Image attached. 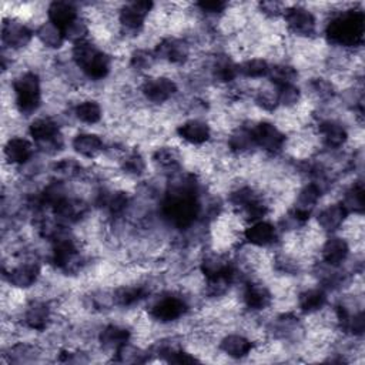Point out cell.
Segmentation results:
<instances>
[{"mask_svg":"<svg viewBox=\"0 0 365 365\" xmlns=\"http://www.w3.org/2000/svg\"><path fill=\"white\" fill-rule=\"evenodd\" d=\"M327 46L356 51L362 50L365 36V13L356 4L328 11L324 24Z\"/></svg>","mask_w":365,"mask_h":365,"instance_id":"1","label":"cell"},{"mask_svg":"<svg viewBox=\"0 0 365 365\" xmlns=\"http://www.w3.org/2000/svg\"><path fill=\"white\" fill-rule=\"evenodd\" d=\"M70 58L83 76L93 84L107 80L113 71L114 56L88 38L86 41L73 44L68 50Z\"/></svg>","mask_w":365,"mask_h":365,"instance_id":"2","label":"cell"},{"mask_svg":"<svg viewBox=\"0 0 365 365\" xmlns=\"http://www.w3.org/2000/svg\"><path fill=\"white\" fill-rule=\"evenodd\" d=\"M192 311L191 295L182 289H167L154 294L145 308L147 317L157 325L171 327L182 322Z\"/></svg>","mask_w":365,"mask_h":365,"instance_id":"3","label":"cell"},{"mask_svg":"<svg viewBox=\"0 0 365 365\" xmlns=\"http://www.w3.org/2000/svg\"><path fill=\"white\" fill-rule=\"evenodd\" d=\"M11 103L21 117L34 115L43 104V80L37 70L26 68L16 73L10 81Z\"/></svg>","mask_w":365,"mask_h":365,"instance_id":"4","label":"cell"},{"mask_svg":"<svg viewBox=\"0 0 365 365\" xmlns=\"http://www.w3.org/2000/svg\"><path fill=\"white\" fill-rule=\"evenodd\" d=\"M138 93L148 107L161 108L177 100L180 96V84L170 74L154 73L140 80Z\"/></svg>","mask_w":365,"mask_h":365,"instance_id":"5","label":"cell"},{"mask_svg":"<svg viewBox=\"0 0 365 365\" xmlns=\"http://www.w3.org/2000/svg\"><path fill=\"white\" fill-rule=\"evenodd\" d=\"M252 138L257 148L268 157H277L285 151L288 134L275 123L267 118L250 120Z\"/></svg>","mask_w":365,"mask_h":365,"instance_id":"6","label":"cell"},{"mask_svg":"<svg viewBox=\"0 0 365 365\" xmlns=\"http://www.w3.org/2000/svg\"><path fill=\"white\" fill-rule=\"evenodd\" d=\"M285 31L299 40H314L318 33V17L304 4H287L281 17Z\"/></svg>","mask_w":365,"mask_h":365,"instance_id":"7","label":"cell"},{"mask_svg":"<svg viewBox=\"0 0 365 365\" xmlns=\"http://www.w3.org/2000/svg\"><path fill=\"white\" fill-rule=\"evenodd\" d=\"M130 341H133V329L127 322L108 321L101 324L97 331L96 349L113 358V355Z\"/></svg>","mask_w":365,"mask_h":365,"instance_id":"8","label":"cell"},{"mask_svg":"<svg viewBox=\"0 0 365 365\" xmlns=\"http://www.w3.org/2000/svg\"><path fill=\"white\" fill-rule=\"evenodd\" d=\"M36 40L34 30L23 19L16 16H9L3 19L1 23V44L3 48L13 53H20L29 48Z\"/></svg>","mask_w":365,"mask_h":365,"instance_id":"9","label":"cell"},{"mask_svg":"<svg viewBox=\"0 0 365 365\" xmlns=\"http://www.w3.org/2000/svg\"><path fill=\"white\" fill-rule=\"evenodd\" d=\"M281 232L268 218L245 224L242 230V242L259 250H275L281 244Z\"/></svg>","mask_w":365,"mask_h":365,"instance_id":"10","label":"cell"},{"mask_svg":"<svg viewBox=\"0 0 365 365\" xmlns=\"http://www.w3.org/2000/svg\"><path fill=\"white\" fill-rule=\"evenodd\" d=\"M180 141L191 148H200L214 140V128L211 123L201 117H185L174 128Z\"/></svg>","mask_w":365,"mask_h":365,"instance_id":"11","label":"cell"},{"mask_svg":"<svg viewBox=\"0 0 365 365\" xmlns=\"http://www.w3.org/2000/svg\"><path fill=\"white\" fill-rule=\"evenodd\" d=\"M255 345V341L248 334L240 331H227L221 334L217 341L218 354L234 361L251 356V354H254Z\"/></svg>","mask_w":365,"mask_h":365,"instance_id":"12","label":"cell"},{"mask_svg":"<svg viewBox=\"0 0 365 365\" xmlns=\"http://www.w3.org/2000/svg\"><path fill=\"white\" fill-rule=\"evenodd\" d=\"M34 143L24 135H11L3 145L4 163L11 168H23L36 157Z\"/></svg>","mask_w":365,"mask_h":365,"instance_id":"13","label":"cell"},{"mask_svg":"<svg viewBox=\"0 0 365 365\" xmlns=\"http://www.w3.org/2000/svg\"><path fill=\"white\" fill-rule=\"evenodd\" d=\"M329 305V292L314 282V285H304L297 291L295 307L301 317H311L321 312Z\"/></svg>","mask_w":365,"mask_h":365,"instance_id":"14","label":"cell"},{"mask_svg":"<svg viewBox=\"0 0 365 365\" xmlns=\"http://www.w3.org/2000/svg\"><path fill=\"white\" fill-rule=\"evenodd\" d=\"M351 252V244L342 234H329L319 245L318 259L332 267H344Z\"/></svg>","mask_w":365,"mask_h":365,"instance_id":"15","label":"cell"},{"mask_svg":"<svg viewBox=\"0 0 365 365\" xmlns=\"http://www.w3.org/2000/svg\"><path fill=\"white\" fill-rule=\"evenodd\" d=\"M348 217L349 214L346 212V210L341 205L338 200H335L319 207L315 215V225L325 235L338 234Z\"/></svg>","mask_w":365,"mask_h":365,"instance_id":"16","label":"cell"},{"mask_svg":"<svg viewBox=\"0 0 365 365\" xmlns=\"http://www.w3.org/2000/svg\"><path fill=\"white\" fill-rule=\"evenodd\" d=\"M70 145L73 151L87 160H96L101 157L107 148L101 134L94 131H78L71 137Z\"/></svg>","mask_w":365,"mask_h":365,"instance_id":"17","label":"cell"},{"mask_svg":"<svg viewBox=\"0 0 365 365\" xmlns=\"http://www.w3.org/2000/svg\"><path fill=\"white\" fill-rule=\"evenodd\" d=\"M70 111L74 121L86 127L98 125L104 118V108L101 103L91 96H84L76 103H71Z\"/></svg>","mask_w":365,"mask_h":365,"instance_id":"18","label":"cell"},{"mask_svg":"<svg viewBox=\"0 0 365 365\" xmlns=\"http://www.w3.org/2000/svg\"><path fill=\"white\" fill-rule=\"evenodd\" d=\"M118 173L125 180L140 181L147 175L148 164L138 148H128L118 161Z\"/></svg>","mask_w":365,"mask_h":365,"instance_id":"19","label":"cell"},{"mask_svg":"<svg viewBox=\"0 0 365 365\" xmlns=\"http://www.w3.org/2000/svg\"><path fill=\"white\" fill-rule=\"evenodd\" d=\"M36 41L46 50V51H60L63 50L64 44L67 43L64 31L53 24L51 21L46 20L36 26L34 29Z\"/></svg>","mask_w":365,"mask_h":365,"instance_id":"20","label":"cell"},{"mask_svg":"<svg viewBox=\"0 0 365 365\" xmlns=\"http://www.w3.org/2000/svg\"><path fill=\"white\" fill-rule=\"evenodd\" d=\"M46 14L47 20L60 27L63 31L81 16L77 4L71 1H51L46 7Z\"/></svg>","mask_w":365,"mask_h":365,"instance_id":"21","label":"cell"},{"mask_svg":"<svg viewBox=\"0 0 365 365\" xmlns=\"http://www.w3.org/2000/svg\"><path fill=\"white\" fill-rule=\"evenodd\" d=\"M271 63L264 56L247 57L238 63V76L244 80H265L268 77Z\"/></svg>","mask_w":365,"mask_h":365,"instance_id":"22","label":"cell"}]
</instances>
